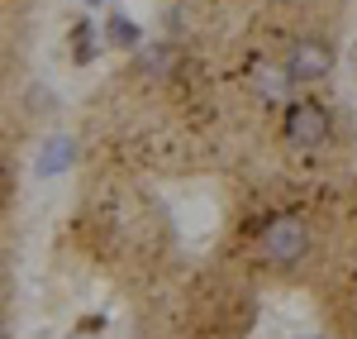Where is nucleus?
<instances>
[{
	"mask_svg": "<svg viewBox=\"0 0 357 339\" xmlns=\"http://www.w3.org/2000/svg\"><path fill=\"white\" fill-rule=\"evenodd\" d=\"M257 254H262V263H272L276 273L301 268L305 254H310V225H305V215H276L272 225L262 229V239H257Z\"/></svg>",
	"mask_w": 357,
	"mask_h": 339,
	"instance_id": "obj_1",
	"label": "nucleus"
},
{
	"mask_svg": "<svg viewBox=\"0 0 357 339\" xmlns=\"http://www.w3.org/2000/svg\"><path fill=\"white\" fill-rule=\"evenodd\" d=\"M333 134V120L319 101H291L286 120H281V139L291 148H324Z\"/></svg>",
	"mask_w": 357,
	"mask_h": 339,
	"instance_id": "obj_2",
	"label": "nucleus"
},
{
	"mask_svg": "<svg viewBox=\"0 0 357 339\" xmlns=\"http://www.w3.org/2000/svg\"><path fill=\"white\" fill-rule=\"evenodd\" d=\"M281 67H286L291 82H319V77H329L333 53H329V43H319V38H301Z\"/></svg>",
	"mask_w": 357,
	"mask_h": 339,
	"instance_id": "obj_3",
	"label": "nucleus"
},
{
	"mask_svg": "<svg viewBox=\"0 0 357 339\" xmlns=\"http://www.w3.org/2000/svg\"><path fill=\"white\" fill-rule=\"evenodd\" d=\"M252 91L267 96V101H286V91H291L286 67H276V62H257V67H252Z\"/></svg>",
	"mask_w": 357,
	"mask_h": 339,
	"instance_id": "obj_4",
	"label": "nucleus"
},
{
	"mask_svg": "<svg viewBox=\"0 0 357 339\" xmlns=\"http://www.w3.org/2000/svg\"><path fill=\"white\" fill-rule=\"evenodd\" d=\"M72 158H77V143H72V139H48L43 158H38V177H57Z\"/></svg>",
	"mask_w": 357,
	"mask_h": 339,
	"instance_id": "obj_5",
	"label": "nucleus"
},
{
	"mask_svg": "<svg viewBox=\"0 0 357 339\" xmlns=\"http://www.w3.org/2000/svg\"><path fill=\"white\" fill-rule=\"evenodd\" d=\"M105 38H110L114 48H138V24L129 15H110V24H105Z\"/></svg>",
	"mask_w": 357,
	"mask_h": 339,
	"instance_id": "obj_6",
	"label": "nucleus"
},
{
	"mask_svg": "<svg viewBox=\"0 0 357 339\" xmlns=\"http://www.w3.org/2000/svg\"><path fill=\"white\" fill-rule=\"evenodd\" d=\"M167 62H172V48H167V43H158L153 53H143V62H138V67H143L148 77H162V72H167Z\"/></svg>",
	"mask_w": 357,
	"mask_h": 339,
	"instance_id": "obj_7",
	"label": "nucleus"
},
{
	"mask_svg": "<svg viewBox=\"0 0 357 339\" xmlns=\"http://www.w3.org/2000/svg\"><path fill=\"white\" fill-rule=\"evenodd\" d=\"M72 48H77V62H91L96 57V43H91V24H77V38H72Z\"/></svg>",
	"mask_w": 357,
	"mask_h": 339,
	"instance_id": "obj_8",
	"label": "nucleus"
},
{
	"mask_svg": "<svg viewBox=\"0 0 357 339\" xmlns=\"http://www.w3.org/2000/svg\"><path fill=\"white\" fill-rule=\"evenodd\" d=\"M86 5H105V0H86Z\"/></svg>",
	"mask_w": 357,
	"mask_h": 339,
	"instance_id": "obj_9",
	"label": "nucleus"
}]
</instances>
